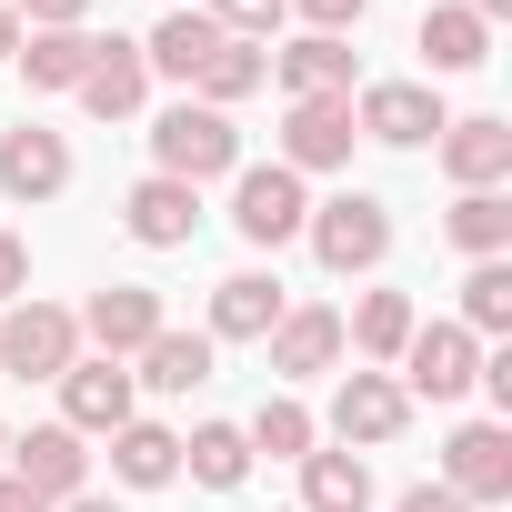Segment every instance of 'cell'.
<instances>
[{
    "label": "cell",
    "mask_w": 512,
    "mask_h": 512,
    "mask_svg": "<svg viewBox=\"0 0 512 512\" xmlns=\"http://www.w3.org/2000/svg\"><path fill=\"white\" fill-rule=\"evenodd\" d=\"M0 512H51V502H41L31 482H11V472H0Z\"/></svg>",
    "instance_id": "obj_37"
},
{
    "label": "cell",
    "mask_w": 512,
    "mask_h": 512,
    "mask_svg": "<svg viewBox=\"0 0 512 512\" xmlns=\"http://www.w3.org/2000/svg\"><path fill=\"white\" fill-rule=\"evenodd\" d=\"M422 61H432V71H482V61H492V21H472L462 0L422 11Z\"/></svg>",
    "instance_id": "obj_26"
},
{
    "label": "cell",
    "mask_w": 512,
    "mask_h": 512,
    "mask_svg": "<svg viewBox=\"0 0 512 512\" xmlns=\"http://www.w3.org/2000/svg\"><path fill=\"white\" fill-rule=\"evenodd\" d=\"M11 11H21V31H81L91 0H11Z\"/></svg>",
    "instance_id": "obj_34"
},
{
    "label": "cell",
    "mask_w": 512,
    "mask_h": 512,
    "mask_svg": "<svg viewBox=\"0 0 512 512\" xmlns=\"http://www.w3.org/2000/svg\"><path fill=\"white\" fill-rule=\"evenodd\" d=\"M211 51H221V21L201 11V0H181V11L141 41V61H151V71H171V81H201V61H211Z\"/></svg>",
    "instance_id": "obj_21"
},
{
    "label": "cell",
    "mask_w": 512,
    "mask_h": 512,
    "mask_svg": "<svg viewBox=\"0 0 512 512\" xmlns=\"http://www.w3.org/2000/svg\"><path fill=\"white\" fill-rule=\"evenodd\" d=\"M292 11H302L322 41H342V31H362V11H372V0H292Z\"/></svg>",
    "instance_id": "obj_33"
},
{
    "label": "cell",
    "mask_w": 512,
    "mask_h": 512,
    "mask_svg": "<svg viewBox=\"0 0 512 512\" xmlns=\"http://www.w3.org/2000/svg\"><path fill=\"white\" fill-rule=\"evenodd\" d=\"M0 462H11V422H0Z\"/></svg>",
    "instance_id": "obj_41"
},
{
    "label": "cell",
    "mask_w": 512,
    "mask_h": 512,
    "mask_svg": "<svg viewBox=\"0 0 512 512\" xmlns=\"http://www.w3.org/2000/svg\"><path fill=\"white\" fill-rule=\"evenodd\" d=\"M262 81H272V51H262V41H221V51L201 61V81H191V91H201L211 111H231V101H251Z\"/></svg>",
    "instance_id": "obj_28"
},
{
    "label": "cell",
    "mask_w": 512,
    "mask_h": 512,
    "mask_svg": "<svg viewBox=\"0 0 512 512\" xmlns=\"http://www.w3.org/2000/svg\"><path fill=\"white\" fill-rule=\"evenodd\" d=\"M412 322H422V312H412L402 292H362V312L342 322V352H362V362L382 372V362H402V342H412Z\"/></svg>",
    "instance_id": "obj_23"
},
{
    "label": "cell",
    "mask_w": 512,
    "mask_h": 512,
    "mask_svg": "<svg viewBox=\"0 0 512 512\" xmlns=\"http://www.w3.org/2000/svg\"><path fill=\"white\" fill-rule=\"evenodd\" d=\"M312 251H322V272H382V251H392V211L372 191H342V201H312Z\"/></svg>",
    "instance_id": "obj_4"
},
{
    "label": "cell",
    "mask_w": 512,
    "mask_h": 512,
    "mask_svg": "<svg viewBox=\"0 0 512 512\" xmlns=\"http://www.w3.org/2000/svg\"><path fill=\"white\" fill-rule=\"evenodd\" d=\"M442 492H462L472 512L482 502H512V432L502 422H462L442 442Z\"/></svg>",
    "instance_id": "obj_9"
},
{
    "label": "cell",
    "mask_w": 512,
    "mask_h": 512,
    "mask_svg": "<svg viewBox=\"0 0 512 512\" xmlns=\"http://www.w3.org/2000/svg\"><path fill=\"white\" fill-rule=\"evenodd\" d=\"M241 442H251V452H272V462H302V452H312L322 432H312V412H302L292 392H272L262 412H251V422H241Z\"/></svg>",
    "instance_id": "obj_30"
},
{
    "label": "cell",
    "mask_w": 512,
    "mask_h": 512,
    "mask_svg": "<svg viewBox=\"0 0 512 512\" xmlns=\"http://www.w3.org/2000/svg\"><path fill=\"white\" fill-rule=\"evenodd\" d=\"M111 472H121L131 492H161V482H181V432H171V422H141V412H131V422L111 432Z\"/></svg>",
    "instance_id": "obj_20"
},
{
    "label": "cell",
    "mask_w": 512,
    "mask_h": 512,
    "mask_svg": "<svg viewBox=\"0 0 512 512\" xmlns=\"http://www.w3.org/2000/svg\"><path fill=\"white\" fill-rule=\"evenodd\" d=\"M11 482H31L51 512L91 482V452H81V432L71 422H31V432H11Z\"/></svg>",
    "instance_id": "obj_8"
},
{
    "label": "cell",
    "mask_w": 512,
    "mask_h": 512,
    "mask_svg": "<svg viewBox=\"0 0 512 512\" xmlns=\"http://www.w3.org/2000/svg\"><path fill=\"white\" fill-rule=\"evenodd\" d=\"M462 11H472V21H502V11H512V0H462Z\"/></svg>",
    "instance_id": "obj_40"
},
{
    "label": "cell",
    "mask_w": 512,
    "mask_h": 512,
    "mask_svg": "<svg viewBox=\"0 0 512 512\" xmlns=\"http://www.w3.org/2000/svg\"><path fill=\"white\" fill-rule=\"evenodd\" d=\"M402 422H412V392H402L392 372H342V392H332V432H342V452L392 442Z\"/></svg>",
    "instance_id": "obj_11"
},
{
    "label": "cell",
    "mask_w": 512,
    "mask_h": 512,
    "mask_svg": "<svg viewBox=\"0 0 512 512\" xmlns=\"http://www.w3.org/2000/svg\"><path fill=\"white\" fill-rule=\"evenodd\" d=\"M0 191H11V201H51V191H71V141L41 131V121L0 131Z\"/></svg>",
    "instance_id": "obj_13"
},
{
    "label": "cell",
    "mask_w": 512,
    "mask_h": 512,
    "mask_svg": "<svg viewBox=\"0 0 512 512\" xmlns=\"http://www.w3.org/2000/svg\"><path fill=\"white\" fill-rule=\"evenodd\" d=\"M442 101H432V81H372L362 101H352V131L362 141H392V151H422V141H442Z\"/></svg>",
    "instance_id": "obj_6"
},
{
    "label": "cell",
    "mask_w": 512,
    "mask_h": 512,
    "mask_svg": "<svg viewBox=\"0 0 512 512\" xmlns=\"http://www.w3.org/2000/svg\"><path fill=\"white\" fill-rule=\"evenodd\" d=\"M21 51V11H11V0H0V61H11Z\"/></svg>",
    "instance_id": "obj_38"
},
{
    "label": "cell",
    "mask_w": 512,
    "mask_h": 512,
    "mask_svg": "<svg viewBox=\"0 0 512 512\" xmlns=\"http://www.w3.org/2000/svg\"><path fill=\"white\" fill-rule=\"evenodd\" d=\"M302 221H312V191H302V171H282V161H251V171H231V231H241L251 251H282V241H302Z\"/></svg>",
    "instance_id": "obj_2"
},
{
    "label": "cell",
    "mask_w": 512,
    "mask_h": 512,
    "mask_svg": "<svg viewBox=\"0 0 512 512\" xmlns=\"http://www.w3.org/2000/svg\"><path fill=\"white\" fill-rule=\"evenodd\" d=\"M272 71H282V91H292V101H332V91H352V41L302 31L292 51H272Z\"/></svg>",
    "instance_id": "obj_22"
},
{
    "label": "cell",
    "mask_w": 512,
    "mask_h": 512,
    "mask_svg": "<svg viewBox=\"0 0 512 512\" xmlns=\"http://www.w3.org/2000/svg\"><path fill=\"white\" fill-rule=\"evenodd\" d=\"M121 221H131V241H141V251H181V241L201 231V191H191V181H161V171H151V181H131Z\"/></svg>",
    "instance_id": "obj_14"
},
{
    "label": "cell",
    "mask_w": 512,
    "mask_h": 512,
    "mask_svg": "<svg viewBox=\"0 0 512 512\" xmlns=\"http://www.w3.org/2000/svg\"><path fill=\"white\" fill-rule=\"evenodd\" d=\"M442 171L462 181V191H502L512 181V121H492V111H472V121H442Z\"/></svg>",
    "instance_id": "obj_12"
},
{
    "label": "cell",
    "mask_w": 512,
    "mask_h": 512,
    "mask_svg": "<svg viewBox=\"0 0 512 512\" xmlns=\"http://www.w3.org/2000/svg\"><path fill=\"white\" fill-rule=\"evenodd\" d=\"M352 91H332V101H292L282 111V171H342L352 161Z\"/></svg>",
    "instance_id": "obj_10"
},
{
    "label": "cell",
    "mask_w": 512,
    "mask_h": 512,
    "mask_svg": "<svg viewBox=\"0 0 512 512\" xmlns=\"http://www.w3.org/2000/svg\"><path fill=\"white\" fill-rule=\"evenodd\" d=\"M61 512H121V502H101V492H71V502H61Z\"/></svg>",
    "instance_id": "obj_39"
},
{
    "label": "cell",
    "mask_w": 512,
    "mask_h": 512,
    "mask_svg": "<svg viewBox=\"0 0 512 512\" xmlns=\"http://www.w3.org/2000/svg\"><path fill=\"white\" fill-rule=\"evenodd\" d=\"M442 231L472 251V262H502V251H512V201H502V191H462Z\"/></svg>",
    "instance_id": "obj_29"
},
{
    "label": "cell",
    "mask_w": 512,
    "mask_h": 512,
    "mask_svg": "<svg viewBox=\"0 0 512 512\" xmlns=\"http://www.w3.org/2000/svg\"><path fill=\"white\" fill-rule=\"evenodd\" d=\"M282 312H292V302H282L272 272H231V282H211V342H272Z\"/></svg>",
    "instance_id": "obj_17"
},
{
    "label": "cell",
    "mask_w": 512,
    "mask_h": 512,
    "mask_svg": "<svg viewBox=\"0 0 512 512\" xmlns=\"http://www.w3.org/2000/svg\"><path fill=\"white\" fill-rule=\"evenodd\" d=\"M181 472H191L201 492H241V482H251V442H241V422H201V432L181 442Z\"/></svg>",
    "instance_id": "obj_27"
},
{
    "label": "cell",
    "mask_w": 512,
    "mask_h": 512,
    "mask_svg": "<svg viewBox=\"0 0 512 512\" xmlns=\"http://www.w3.org/2000/svg\"><path fill=\"white\" fill-rule=\"evenodd\" d=\"M472 382H482V342H472L462 322H412V342H402V392L462 402Z\"/></svg>",
    "instance_id": "obj_5"
},
{
    "label": "cell",
    "mask_w": 512,
    "mask_h": 512,
    "mask_svg": "<svg viewBox=\"0 0 512 512\" xmlns=\"http://www.w3.org/2000/svg\"><path fill=\"white\" fill-rule=\"evenodd\" d=\"M262 352H272V372H282V382H312V372H332V362H342V312L292 302V312L272 322V342H262Z\"/></svg>",
    "instance_id": "obj_16"
},
{
    "label": "cell",
    "mask_w": 512,
    "mask_h": 512,
    "mask_svg": "<svg viewBox=\"0 0 512 512\" xmlns=\"http://www.w3.org/2000/svg\"><path fill=\"white\" fill-rule=\"evenodd\" d=\"M201 11L221 21V41H262L272 51V31L292 21V0H201Z\"/></svg>",
    "instance_id": "obj_32"
},
{
    "label": "cell",
    "mask_w": 512,
    "mask_h": 512,
    "mask_svg": "<svg viewBox=\"0 0 512 512\" xmlns=\"http://www.w3.org/2000/svg\"><path fill=\"white\" fill-rule=\"evenodd\" d=\"M11 61L31 71V91H81L91 61H101V31H21Z\"/></svg>",
    "instance_id": "obj_19"
},
{
    "label": "cell",
    "mask_w": 512,
    "mask_h": 512,
    "mask_svg": "<svg viewBox=\"0 0 512 512\" xmlns=\"http://www.w3.org/2000/svg\"><path fill=\"white\" fill-rule=\"evenodd\" d=\"M131 402H141V382H131V372H121L111 352H81V362L61 372V422H71L81 442H91V432L111 442V432L131 422Z\"/></svg>",
    "instance_id": "obj_7"
},
{
    "label": "cell",
    "mask_w": 512,
    "mask_h": 512,
    "mask_svg": "<svg viewBox=\"0 0 512 512\" xmlns=\"http://www.w3.org/2000/svg\"><path fill=\"white\" fill-rule=\"evenodd\" d=\"M392 512H472V502H462V492H442V482H422V492H402Z\"/></svg>",
    "instance_id": "obj_36"
},
{
    "label": "cell",
    "mask_w": 512,
    "mask_h": 512,
    "mask_svg": "<svg viewBox=\"0 0 512 512\" xmlns=\"http://www.w3.org/2000/svg\"><path fill=\"white\" fill-rule=\"evenodd\" d=\"M81 362V312H61V302H11L0 312V372H21V382H61Z\"/></svg>",
    "instance_id": "obj_3"
},
{
    "label": "cell",
    "mask_w": 512,
    "mask_h": 512,
    "mask_svg": "<svg viewBox=\"0 0 512 512\" xmlns=\"http://www.w3.org/2000/svg\"><path fill=\"white\" fill-rule=\"evenodd\" d=\"M151 171L161 181H221V171H241V131H231V111H211V101H181V111H161L151 121Z\"/></svg>",
    "instance_id": "obj_1"
},
{
    "label": "cell",
    "mask_w": 512,
    "mask_h": 512,
    "mask_svg": "<svg viewBox=\"0 0 512 512\" xmlns=\"http://www.w3.org/2000/svg\"><path fill=\"white\" fill-rule=\"evenodd\" d=\"M462 332L482 342V332H512V262H472V282H462Z\"/></svg>",
    "instance_id": "obj_31"
},
{
    "label": "cell",
    "mask_w": 512,
    "mask_h": 512,
    "mask_svg": "<svg viewBox=\"0 0 512 512\" xmlns=\"http://www.w3.org/2000/svg\"><path fill=\"white\" fill-rule=\"evenodd\" d=\"M141 91H151V61H141V41H101V61H91V81H81V111L91 121H131L141 111Z\"/></svg>",
    "instance_id": "obj_18"
},
{
    "label": "cell",
    "mask_w": 512,
    "mask_h": 512,
    "mask_svg": "<svg viewBox=\"0 0 512 512\" xmlns=\"http://www.w3.org/2000/svg\"><path fill=\"white\" fill-rule=\"evenodd\" d=\"M31 292V251H21V231H0V302H21Z\"/></svg>",
    "instance_id": "obj_35"
},
{
    "label": "cell",
    "mask_w": 512,
    "mask_h": 512,
    "mask_svg": "<svg viewBox=\"0 0 512 512\" xmlns=\"http://www.w3.org/2000/svg\"><path fill=\"white\" fill-rule=\"evenodd\" d=\"M151 332H161V292H151V282H111V292H91V312H81V342H101L111 362H131Z\"/></svg>",
    "instance_id": "obj_15"
},
{
    "label": "cell",
    "mask_w": 512,
    "mask_h": 512,
    "mask_svg": "<svg viewBox=\"0 0 512 512\" xmlns=\"http://www.w3.org/2000/svg\"><path fill=\"white\" fill-rule=\"evenodd\" d=\"M131 362H141L131 382H151V392H191V382H211V332H171V322H161Z\"/></svg>",
    "instance_id": "obj_24"
},
{
    "label": "cell",
    "mask_w": 512,
    "mask_h": 512,
    "mask_svg": "<svg viewBox=\"0 0 512 512\" xmlns=\"http://www.w3.org/2000/svg\"><path fill=\"white\" fill-rule=\"evenodd\" d=\"M302 512H372V462L362 452H302Z\"/></svg>",
    "instance_id": "obj_25"
}]
</instances>
